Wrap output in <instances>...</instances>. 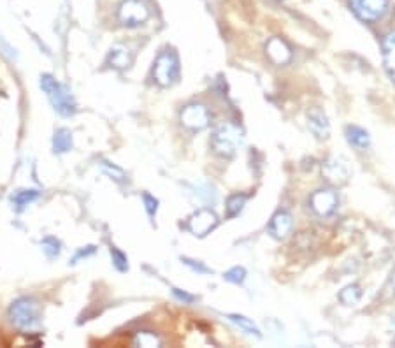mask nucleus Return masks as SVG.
I'll list each match as a JSON object with an SVG mask.
<instances>
[{"mask_svg":"<svg viewBox=\"0 0 395 348\" xmlns=\"http://www.w3.org/2000/svg\"><path fill=\"white\" fill-rule=\"evenodd\" d=\"M134 345H137V347H155V345H160V340L153 333L143 331V333H137V336L134 338Z\"/></svg>","mask_w":395,"mask_h":348,"instance_id":"4be33fe9","label":"nucleus"},{"mask_svg":"<svg viewBox=\"0 0 395 348\" xmlns=\"http://www.w3.org/2000/svg\"><path fill=\"white\" fill-rule=\"evenodd\" d=\"M153 80L158 87H173L180 80V58L176 51L167 48L160 51L153 66Z\"/></svg>","mask_w":395,"mask_h":348,"instance_id":"20e7f679","label":"nucleus"},{"mask_svg":"<svg viewBox=\"0 0 395 348\" xmlns=\"http://www.w3.org/2000/svg\"><path fill=\"white\" fill-rule=\"evenodd\" d=\"M229 320H230V322L236 324V326L241 327L245 333L253 334V336H257V338H262V333H260L259 327L253 324V320L246 319V317H243V315H229Z\"/></svg>","mask_w":395,"mask_h":348,"instance_id":"412c9836","label":"nucleus"},{"mask_svg":"<svg viewBox=\"0 0 395 348\" xmlns=\"http://www.w3.org/2000/svg\"><path fill=\"white\" fill-rule=\"evenodd\" d=\"M132 51L129 48L122 46V44H116V46L111 48L109 51V57H108V62L111 64V67L115 69H127V67L132 66Z\"/></svg>","mask_w":395,"mask_h":348,"instance_id":"2eb2a0df","label":"nucleus"},{"mask_svg":"<svg viewBox=\"0 0 395 348\" xmlns=\"http://www.w3.org/2000/svg\"><path fill=\"white\" fill-rule=\"evenodd\" d=\"M266 53L276 66H287L292 60V48L281 37H273L267 41Z\"/></svg>","mask_w":395,"mask_h":348,"instance_id":"9b49d317","label":"nucleus"},{"mask_svg":"<svg viewBox=\"0 0 395 348\" xmlns=\"http://www.w3.org/2000/svg\"><path fill=\"white\" fill-rule=\"evenodd\" d=\"M181 124L192 131H204L211 124V113L204 104H188L181 111Z\"/></svg>","mask_w":395,"mask_h":348,"instance_id":"6e6552de","label":"nucleus"},{"mask_svg":"<svg viewBox=\"0 0 395 348\" xmlns=\"http://www.w3.org/2000/svg\"><path fill=\"white\" fill-rule=\"evenodd\" d=\"M150 9L141 0H123L118 6V22L123 27H139L148 22Z\"/></svg>","mask_w":395,"mask_h":348,"instance_id":"39448f33","label":"nucleus"},{"mask_svg":"<svg viewBox=\"0 0 395 348\" xmlns=\"http://www.w3.org/2000/svg\"><path fill=\"white\" fill-rule=\"evenodd\" d=\"M292 225H294V218H292V215L288 213V211L281 210L278 211V213L273 217V220H271L269 232L276 238V240H283V238H287L288 234H290Z\"/></svg>","mask_w":395,"mask_h":348,"instance_id":"ddd939ff","label":"nucleus"},{"mask_svg":"<svg viewBox=\"0 0 395 348\" xmlns=\"http://www.w3.org/2000/svg\"><path fill=\"white\" fill-rule=\"evenodd\" d=\"M309 204H311V210L315 211L318 217H331V215H334L336 210H338L339 197L338 194H336V190L322 189L313 194L311 199H309Z\"/></svg>","mask_w":395,"mask_h":348,"instance_id":"1a4fd4ad","label":"nucleus"},{"mask_svg":"<svg viewBox=\"0 0 395 348\" xmlns=\"http://www.w3.org/2000/svg\"><path fill=\"white\" fill-rule=\"evenodd\" d=\"M39 197V192L37 190H20L13 196V204L16 206V210H23L27 208L29 204H32L34 201Z\"/></svg>","mask_w":395,"mask_h":348,"instance_id":"aec40b11","label":"nucleus"},{"mask_svg":"<svg viewBox=\"0 0 395 348\" xmlns=\"http://www.w3.org/2000/svg\"><path fill=\"white\" fill-rule=\"evenodd\" d=\"M43 250L48 257L55 259L60 255V243H58L55 238H46V240L43 241Z\"/></svg>","mask_w":395,"mask_h":348,"instance_id":"393cba45","label":"nucleus"},{"mask_svg":"<svg viewBox=\"0 0 395 348\" xmlns=\"http://www.w3.org/2000/svg\"><path fill=\"white\" fill-rule=\"evenodd\" d=\"M173 294L176 296L180 301H183V303H194L195 301V298L192 294H188V292H185V290H181V289H173Z\"/></svg>","mask_w":395,"mask_h":348,"instance_id":"cd10ccee","label":"nucleus"},{"mask_svg":"<svg viewBox=\"0 0 395 348\" xmlns=\"http://www.w3.org/2000/svg\"><path fill=\"white\" fill-rule=\"evenodd\" d=\"M41 88L46 94V97L50 99L51 106L55 108V111L62 116H72L76 113V101L71 95V92L64 87L58 80H55L50 74H43L41 76Z\"/></svg>","mask_w":395,"mask_h":348,"instance_id":"f03ea898","label":"nucleus"},{"mask_svg":"<svg viewBox=\"0 0 395 348\" xmlns=\"http://www.w3.org/2000/svg\"><path fill=\"white\" fill-rule=\"evenodd\" d=\"M308 127L318 139H327L331 134L329 118L320 108H313L308 111Z\"/></svg>","mask_w":395,"mask_h":348,"instance_id":"f8f14e48","label":"nucleus"},{"mask_svg":"<svg viewBox=\"0 0 395 348\" xmlns=\"http://www.w3.org/2000/svg\"><path fill=\"white\" fill-rule=\"evenodd\" d=\"M143 201H144V206H146V211H148V213H150V217H153V215L157 213L158 201L155 199L153 196H150V194H144Z\"/></svg>","mask_w":395,"mask_h":348,"instance_id":"bb28decb","label":"nucleus"},{"mask_svg":"<svg viewBox=\"0 0 395 348\" xmlns=\"http://www.w3.org/2000/svg\"><path fill=\"white\" fill-rule=\"evenodd\" d=\"M218 225V217H216L215 211L211 210H199L188 218L187 229L194 234V236L204 238L208 236L209 232Z\"/></svg>","mask_w":395,"mask_h":348,"instance_id":"9d476101","label":"nucleus"},{"mask_svg":"<svg viewBox=\"0 0 395 348\" xmlns=\"http://www.w3.org/2000/svg\"><path fill=\"white\" fill-rule=\"evenodd\" d=\"M183 261H185V264H188L192 269H195V271H199V273H211V269L206 268V266L201 264V262L190 261V259H183Z\"/></svg>","mask_w":395,"mask_h":348,"instance_id":"c85d7f7f","label":"nucleus"},{"mask_svg":"<svg viewBox=\"0 0 395 348\" xmlns=\"http://www.w3.org/2000/svg\"><path fill=\"white\" fill-rule=\"evenodd\" d=\"M43 319L41 305L32 298H22L15 301L9 308V320L15 324L18 329L30 331L36 329Z\"/></svg>","mask_w":395,"mask_h":348,"instance_id":"7ed1b4c3","label":"nucleus"},{"mask_svg":"<svg viewBox=\"0 0 395 348\" xmlns=\"http://www.w3.org/2000/svg\"><path fill=\"white\" fill-rule=\"evenodd\" d=\"M246 201H248V196H245V194H234V196H230L229 201H227V217H237L243 211V208L246 206Z\"/></svg>","mask_w":395,"mask_h":348,"instance_id":"6ab92c4d","label":"nucleus"},{"mask_svg":"<svg viewBox=\"0 0 395 348\" xmlns=\"http://www.w3.org/2000/svg\"><path fill=\"white\" fill-rule=\"evenodd\" d=\"M383 64L392 81H395V32L387 34L383 37Z\"/></svg>","mask_w":395,"mask_h":348,"instance_id":"4468645a","label":"nucleus"},{"mask_svg":"<svg viewBox=\"0 0 395 348\" xmlns=\"http://www.w3.org/2000/svg\"><path fill=\"white\" fill-rule=\"evenodd\" d=\"M111 259H113V264H115V268L118 269V271L125 273L127 269H129V259H127V255L123 254L122 250H118L116 247H111Z\"/></svg>","mask_w":395,"mask_h":348,"instance_id":"5701e85b","label":"nucleus"},{"mask_svg":"<svg viewBox=\"0 0 395 348\" xmlns=\"http://www.w3.org/2000/svg\"><path fill=\"white\" fill-rule=\"evenodd\" d=\"M102 167H104V171L109 174V176H113V178L118 180V182H123V180H125V173H123L120 167L111 166V164L108 162H102Z\"/></svg>","mask_w":395,"mask_h":348,"instance_id":"a878e982","label":"nucleus"},{"mask_svg":"<svg viewBox=\"0 0 395 348\" xmlns=\"http://www.w3.org/2000/svg\"><path fill=\"white\" fill-rule=\"evenodd\" d=\"M360 298H362V290H360V287L357 285V283L345 287V289L339 292V301L345 306H355L357 303L360 301Z\"/></svg>","mask_w":395,"mask_h":348,"instance_id":"f3484780","label":"nucleus"},{"mask_svg":"<svg viewBox=\"0 0 395 348\" xmlns=\"http://www.w3.org/2000/svg\"><path fill=\"white\" fill-rule=\"evenodd\" d=\"M322 174H324L325 182L331 183L334 187L345 185L346 182L352 176V171H350L348 160L341 155H332L322 166Z\"/></svg>","mask_w":395,"mask_h":348,"instance_id":"423d86ee","label":"nucleus"},{"mask_svg":"<svg viewBox=\"0 0 395 348\" xmlns=\"http://www.w3.org/2000/svg\"><path fill=\"white\" fill-rule=\"evenodd\" d=\"M350 8L357 18L366 23H373L387 15L388 0H350Z\"/></svg>","mask_w":395,"mask_h":348,"instance_id":"0eeeda50","label":"nucleus"},{"mask_svg":"<svg viewBox=\"0 0 395 348\" xmlns=\"http://www.w3.org/2000/svg\"><path fill=\"white\" fill-rule=\"evenodd\" d=\"M394 345H395V340H394Z\"/></svg>","mask_w":395,"mask_h":348,"instance_id":"c756f323","label":"nucleus"},{"mask_svg":"<svg viewBox=\"0 0 395 348\" xmlns=\"http://www.w3.org/2000/svg\"><path fill=\"white\" fill-rule=\"evenodd\" d=\"M53 148L57 153H65L72 148V134L67 129H60L55 132Z\"/></svg>","mask_w":395,"mask_h":348,"instance_id":"a211bd4d","label":"nucleus"},{"mask_svg":"<svg viewBox=\"0 0 395 348\" xmlns=\"http://www.w3.org/2000/svg\"><path fill=\"white\" fill-rule=\"evenodd\" d=\"M243 143H245V131L232 122H225L213 132L211 148L216 155L230 159L241 148Z\"/></svg>","mask_w":395,"mask_h":348,"instance_id":"f257e3e1","label":"nucleus"},{"mask_svg":"<svg viewBox=\"0 0 395 348\" xmlns=\"http://www.w3.org/2000/svg\"><path fill=\"white\" fill-rule=\"evenodd\" d=\"M225 280L230 283H236V285H241V283L246 280V269L236 266V268L229 269V271L225 273Z\"/></svg>","mask_w":395,"mask_h":348,"instance_id":"b1692460","label":"nucleus"},{"mask_svg":"<svg viewBox=\"0 0 395 348\" xmlns=\"http://www.w3.org/2000/svg\"><path fill=\"white\" fill-rule=\"evenodd\" d=\"M346 141L357 150H367L371 146V136L369 132L364 131L362 127L357 125H348L346 127Z\"/></svg>","mask_w":395,"mask_h":348,"instance_id":"dca6fc26","label":"nucleus"}]
</instances>
